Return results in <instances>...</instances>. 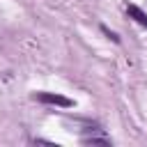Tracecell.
Instances as JSON below:
<instances>
[{"label":"cell","mask_w":147,"mask_h":147,"mask_svg":"<svg viewBox=\"0 0 147 147\" xmlns=\"http://www.w3.org/2000/svg\"><path fill=\"white\" fill-rule=\"evenodd\" d=\"M126 14H129L136 23H140L142 28H147V14H145L140 7H136V5H126Z\"/></svg>","instance_id":"7a4b0ae2"},{"label":"cell","mask_w":147,"mask_h":147,"mask_svg":"<svg viewBox=\"0 0 147 147\" xmlns=\"http://www.w3.org/2000/svg\"><path fill=\"white\" fill-rule=\"evenodd\" d=\"M101 30H103V32H106V34H108V37H110V39H113V41H115V44H117V41H119V37H117V34H115V32H110V30H108V28H106V25H101Z\"/></svg>","instance_id":"3957f363"},{"label":"cell","mask_w":147,"mask_h":147,"mask_svg":"<svg viewBox=\"0 0 147 147\" xmlns=\"http://www.w3.org/2000/svg\"><path fill=\"white\" fill-rule=\"evenodd\" d=\"M34 99H37L39 103H51V106H62V108H71V106H74L71 99H67V96H62V94H51V92H37Z\"/></svg>","instance_id":"6da1fadb"}]
</instances>
